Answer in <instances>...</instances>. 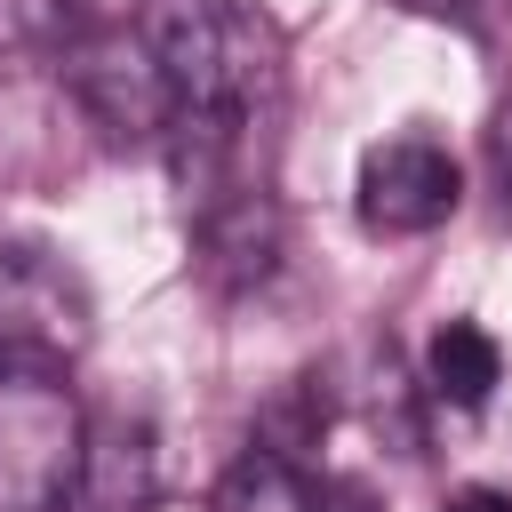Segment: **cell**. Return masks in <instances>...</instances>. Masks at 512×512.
Here are the masks:
<instances>
[{"label": "cell", "instance_id": "5b68a950", "mask_svg": "<svg viewBox=\"0 0 512 512\" xmlns=\"http://www.w3.org/2000/svg\"><path fill=\"white\" fill-rule=\"evenodd\" d=\"M192 256H200V280L216 296H248L272 280L280 264V200L264 184H224L216 200L192 208Z\"/></svg>", "mask_w": 512, "mask_h": 512}, {"label": "cell", "instance_id": "7c38bea8", "mask_svg": "<svg viewBox=\"0 0 512 512\" xmlns=\"http://www.w3.org/2000/svg\"><path fill=\"white\" fill-rule=\"evenodd\" d=\"M392 8H408V16H464L472 0H392Z\"/></svg>", "mask_w": 512, "mask_h": 512}, {"label": "cell", "instance_id": "8992f818", "mask_svg": "<svg viewBox=\"0 0 512 512\" xmlns=\"http://www.w3.org/2000/svg\"><path fill=\"white\" fill-rule=\"evenodd\" d=\"M152 480H160L152 424H144L136 408H104V416H88V432H80V464H72L64 512H144V504H152Z\"/></svg>", "mask_w": 512, "mask_h": 512}, {"label": "cell", "instance_id": "6da1fadb", "mask_svg": "<svg viewBox=\"0 0 512 512\" xmlns=\"http://www.w3.org/2000/svg\"><path fill=\"white\" fill-rule=\"evenodd\" d=\"M80 400L64 368L0 360V512H64L80 464Z\"/></svg>", "mask_w": 512, "mask_h": 512}, {"label": "cell", "instance_id": "30bf717a", "mask_svg": "<svg viewBox=\"0 0 512 512\" xmlns=\"http://www.w3.org/2000/svg\"><path fill=\"white\" fill-rule=\"evenodd\" d=\"M440 512H512V496H504V488H456Z\"/></svg>", "mask_w": 512, "mask_h": 512}, {"label": "cell", "instance_id": "ba28073f", "mask_svg": "<svg viewBox=\"0 0 512 512\" xmlns=\"http://www.w3.org/2000/svg\"><path fill=\"white\" fill-rule=\"evenodd\" d=\"M496 376H504L496 336L472 328V320H448V328L424 344V392L448 400V408H480V400L496 392Z\"/></svg>", "mask_w": 512, "mask_h": 512}, {"label": "cell", "instance_id": "3957f363", "mask_svg": "<svg viewBox=\"0 0 512 512\" xmlns=\"http://www.w3.org/2000/svg\"><path fill=\"white\" fill-rule=\"evenodd\" d=\"M80 352H88V288H80V272L56 248L0 232V360L72 368Z\"/></svg>", "mask_w": 512, "mask_h": 512}, {"label": "cell", "instance_id": "9c48e42d", "mask_svg": "<svg viewBox=\"0 0 512 512\" xmlns=\"http://www.w3.org/2000/svg\"><path fill=\"white\" fill-rule=\"evenodd\" d=\"M64 24H72V0H0V56L56 48Z\"/></svg>", "mask_w": 512, "mask_h": 512}, {"label": "cell", "instance_id": "8fae6325", "mask_svg": "<svg viewBox=\"0 0 512 512\" xmlns=\"http://www.w3.org/2000/svg\"><path fill=\"white\" fill-rule=\"evenodd\" d=\"M496 192H504V224H512V112L496 128Z\"/></svg>", "mask_w": 512, "mask_h": 512}, {"label": "cell", "instance_id": "7a4b0ae2", "mask_svg": "<svg viewBox=\"0 0 512 512\" xmlns=\"http://www.w3.org/2000/svg\"><path fill=\"white\" fill-rule=\"evenodd\" d=\"M64 96L80 104V120L104 136V144H160L168 120H176V96H168V72L144 40V24H96L80 40H64Z\"/></svg>", "mask_w": 512, "mask_h": 512}, {"label": "cell", "instance_id": "52a82bcc", "mask_svg": "<svg viewBox=\"0 0 512 512\" xmlns=\"http://www.w3.org/2000/svg\"><path fill=\"white\" fill-rule=\"evenodd\" d=\"M208 512H320V480H304V464L272 440H256L248 456H232V472L216 480Z\"/></svg>", "mask_w": 512, "mask_h": 512}, {"label": "cell", "instance_id": "277c9868", "mask_svg": "<svg viewBox=\"0 0 512 512\" xmlns=\"http://www.w3.org/2000/svg\"><path fill=\"white\" fill-rule=\"evenodd\" d=\"M464 200V168L448 144L432 136H384L360 152V184H352V208L368 232L384 240H416V232H440Z\"/></svg>", "mask_w": 512, "mask_h": 512}]
</instances>
